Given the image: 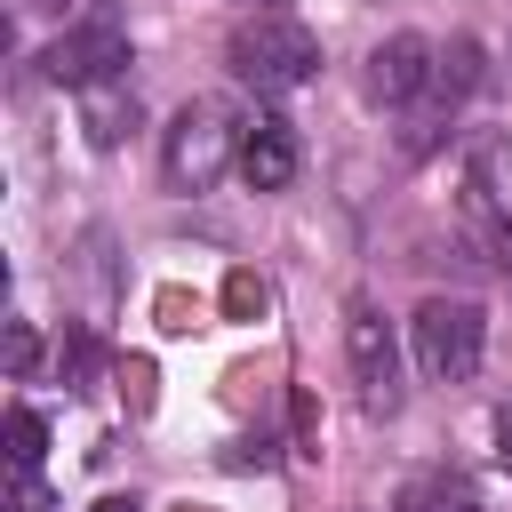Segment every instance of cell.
Wrapping results in <instances>:
<instances>
[{"mask_svg": "<svg viewBox=\"0 0 512 512\" xmlns=\"http://www.w3.org/2000/svg\"><path fill=\"white\" fill-rule=\"evenodd\" d=\"M224 64H232V80H248L256 96H288V88H304V80L320 72V40H312V24L264 8V16H248V24L224 40Z\"/></svg>", "mask_w": 512, "mask_h": 512, "instance_id": "6da1fadb", "label": "cell"}, {"mask_svg": "<svg viewBox=\"0 0 512 512\" xmlns=\"http://www.w3.org/2000/svg\"><path fill=\"white\" fill-rule=\"evenodd\" d=\"M408 328H416V368H424L432 384H464V376L480 368V352H488V320H480V304H464V296H424Z\"/></svg>", "mask_w": 512, "mask_h": 512, "instance_id": "7a4b0ae2", "label": "cell"}, {"mask_svg": "<svg viewBox=\"0 0 512 512\" xmlns=\"http://www.w3.org/2000/svg\"><path fill=\"white\" fill-rule=\"evenodd\" d=\"M224 160H232L224 112H216V104H184L176 128H168V184H176V192H208V184L224 176Z\"/></svg>", "mask_w": 512, "mask_h": 512, "instance_id": "3957f363", "label": "cell"}, {"mask_svg": "<svg viewBox=\"0 0 512 512\" xmlns=\"http://www.w3.org/2000/svg\"><path fill=\"white\" fill-rule=\"evenodd\" d=\"M120 64H128V32L112 16H88V24H72V32L48 40V80H64V88L120 80Z\"/></svg>", "mask_w": 512, "mask_h": 512, "instance_id": "277c9868", "label": "cell"}, {"mask_svg": "<svg viewBox=\"0 0 512 512\" xmlns=\"http://www.w3.org/2000/svg\"><path fill=\"white\" fill-rule=\"evenodd\" d=\"M344 352H352V376H360V408L368 416H392L400 408V352H392V328L384 312H352L344 320Z\"/></svg>", "mask_w": 512, "mask_h": 512, "instance_id": "5b68a950", "label": "cell"}, {"mask_svg": "<svg viewBox=\"0 0 512 512\" xmlns=\"http://www.w3.org/2000/svg\"><path fill=\"white\" fill-rule=\"evenodd\" d=\"M240 176H248V192H280L296 176V128L280 112H256L240 128Z\"/></svg>", "mask_w": 512, "mask_h": 512, "instance_id": "8992f818", "label": "cell"}, {"mask_svg": "<svg viewBox=\"0 0 512 512\" xmlns=\"http://www.w3.org/2000/svg\"><path fill=\"white\" fill-rule=\"evenodd\" d=\"M424 80H432V40H416V32H392V40L368 56V96H376V104H408Z\"/></svg>", "mask_w": 512, "mask_h": 512, "instance_id": "52a82bcc", "label": "cell"}, {"mask_svg": "<svg viewBox=\"0 0 512 512\" xmlns=\"http://www.w3.org/2000/svg\"><path fill=\"white\" fill-rule=\"evenodd\" d=\"M80 120H88V144H120L128 136V120H136V96H128V80H96V88H80Z\"/></svg>", "mask_w": 512, "mask_h": 512, "instance_id": "ba28073f", "label": "cell"}, {"mask_svg": "<svg viewBox=\"0 0 512 512\" xmlns=\"http://www.w3.org/2000/svg\"><path fill=\"white\" fill-rule=\"evenodd\" d=\"M400 512H480V496H472V480H456V472H424V480L400 488Z\"/></svg>", "mask_w": 512, "mask_h": 512, "instance_id": "9c48e42d", "label": "cell"}, {"mask_svg": "<svg viewBox=\"0 0 512 512\" xmlns=\"http://www.w3.org/2000/svg\"><path fill=\"white\" fill-rule=\"evenodd\" d=\"M432 88H440V104L472 96V88H480V40H448V48L432 56Z\"/></svg>", "mask_w": 512, "mask_h": 512, "instance_id": "30bf717a", "label": "cell"}, {"mask_svg": "<svg viewBox=\"0 0 512 512\" xmlns=\"http://www.w3.org/2000/svg\"><path fill=\"white\" fill-rule=\"evenodd\" d=\"M264 312H272V280L248 272V264L224 272V320H264Z\"/></svg>", "mask_w": 512, "mask_h": 512, "instance_id": "8fae6325", "label": "cell"}, {"mask_svg": "<svg viewBox=\"0 0 512 512\" xmlns=\"http://www.w3.org/2000/svg\"><path fill=\"white\" fill-rule=\"evenodd\" d=\"M40 448H48V424H40L32 408H8V464H16V472H32V464H40Z\"/></svg>", "mask_w": 512, "mask_h": 512, "instance_id": "7c38bea8", "label": "cell"}, {"mask_svg": "<svg viewBox=\"0 0 512 512\" xmlns=\"http://www.w3.org/2000/svg\"><path fill=\"white\" fill-rule=\"evenodd\" d=\"M152 384H160V368H152L144 352H136V360H120V392H128V416H152V400H160Z\"/></svg>", "mask_w": 512, "mask_h": 512, "instance_id": "4fadbf2b", "label": "cell"}, {"mask_svg": "<svg viewBox=\"0 0 512 512\" xmlns=\"http://www.w3.org/2000/svg\"><path fill=\"white\" fill-rule=\"evenodd\" d=\"M288 424H296V456H320V408H312L304 384L288 392Z\"/></svg>", "mask_w": 512, "mask_h": 512, "instance_id": "5bb4252c", "label": "cell"}, {"mask_svg": "<svg viewBox=\"0 0 512 512\" xmlns=\"http://www.w3.org/2000/svg\"><path fill=\"white\" fill-rule=\"evenodd\" d=\"M152 312H160V328H168V336H184V328L200 320V304H192L184 288H160V304H152Z\"/></svg>", "mask_w": 512, "mask_h": 512, "instance_id": "9a60e30c", "label": "cell"}, {"mask_svg": "<svg viewBox=\"0 0 512 512\" xmlns=\"http://www.w3.org/2000/svg\"><path fill=\"white\" fill-rule=\"evenodd\" d=\"M32 360H40V336L16 320V328H8V368H16V376H32Z\"/></svg>", "mask_w": 512, "mask_h": 512, "instance_id": "2e32d148", "label": "cell"}, {"mask_svg": "<svg viewBox=\"0 0 512 512\" xmlns=\"http://www.w3.org/2000/svg\"><path fill=\"white\" fill-rule=\"evenodd\" d=\"M496 456H504V472H512V408L496 416Z\"/></svg>", "mask_w": 512, "mask_h": 512, "instance_id": "e0dca14e", "label": "cell"}, {"mask_svg": "<svg viewBox=\"0 0 512 512\" xmlns=\"http://www.w3.org/2000/svg\"><path fill=\"white\" fill-rule=\"evenodd\" d=\"M88 512H136V496H104V504H88Z\"/></svg>", "mask_w": 512, "mask_h": 512, "instance_id": "ac0fdd59", "label": "cell"}, {"mask_svg": "<svg viewBox=\"0 0 512 512\" xmlns=\"http://www.w3.org/2000/svg\"><path fill=\"white\" fill-rule=\"evenodd\" d=\"M176 512H208V504H176Z\"/></svg>", "mask_w": 512, "mask_h": 512, "instance_id": "d6986e66", "label": "cell"}, {"mask_svg": "<svg viewBox=\"0 0 512 512\" xmlns=\"http://www.w3.org/2000/svg\"><path fill=\"white\" fill-rule=\"evenodd\" d=\"M256 8H272V0H256Z\"/></svg>", "mask_w": 512, "mask_h": 512, "instance_id": "ffe728a7", "label": "cell"}]
</instances>
